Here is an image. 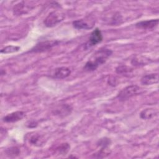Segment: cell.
Returning a JSON list of instances; mask_svg holds the SVG:
<instances>
[{
    "mask_svg": "<svg viewBox=\"0 0 159 159\" xmlns=\"http://www.w3.org/2000/svg\"><path fill=\"white\" fill-rule=\"evenodd\" d=\"M71 111V108L68 105H63L62 106L60 109H56L55 113L57 114H58L59 116H66L70 114Z\"/></svg>",
    "mask_w": 159,
    "mask_h": 159,
    "instance_id": "5bb4252c",
    "label": "cell"
},
{
    "mask_svg": "<svg viewBox=\"0 0 159 159\" xmlns=\"http://www.w3.org/2000/svg\"><path fill=\"white\" fill-rule=\"evenodd\" d=\"M65 17V14L59 10L51 12L44 20V24L47 27H52L63 20Z\"/></svg>",
    "mask_w": 159,
    "mask_h": 159,
    "instance_id": "3957f363",
    "label": "cell"
},
{
    "mask_svg": "<svg viewBox=\"0 0 159 159\" xmlns=\"http://www.w3.org/2000/svg\"><path fill=\"white\" fill-rule=\"evenodd\" d=\"M59 42L58 40H46L39 42L30 50V52H42L51 49L54 46L58 45Z\"/></svg>",
    "mask_w": 159,
    "mask_h": 159,
    "instance_id": "5b68a950",
    "label": "cell"
},
{
    "mask_svg": "<svg viewBox=\"0 0 159 159\" xmlns=\"http://www.w3.org/2000/svg\"><path fill=\"white\" fill-rule=\"evenodd\" d=\"M132 69L125 65L119 66L116 68V73L118 74H127L128 73H130L132 71Z\"/></svg>",
    "mask_w": 159,
    "mask_h": 159,
    "instance_id": "d6986e66",
    "label": "cell"
},
{
    "mask_svg": "<svg viewBox=\"0 0 159 159\" xmlns=\"http://www.w3.org/2000/svg\"><path fill=\"white\" fill-rule=\"evenodd\" d=\"M157 113H158L157 110L155 109L147 108V109L143 110L140 112V118L142 119L148 120V119H150L152 117L157 116Z\"/></svg>",
    "mask_w": 159,
    "mask_h": 159,
    "instance_id": "7c38bea8",
    "label": "cell"
},
{
    "mask_svg": "<svg viewBox=\"0 0 159 159\" xmlns=\"http://www.w3.org/2000/svg\"><path fill=\"white\" fill-rule=\"evenodd\" d=\"M70 147L68 143H62L57 148V152L59 155H65L69 150Z\"/></svg>",
    "mask_w": 159,
    "mask_h": 159,
    "instance_id": "ac0fdd59",
    "label": "cell"
},
{
    "mask_svg": "<svg viewBox=\"0 0 159 159\" xmlns=\"http://www.w3.org/2000/svg\"><path fill=\"white\" fill-rule=\"evenodd\" d=\"M70 74L71 70L70 68L65 66H62L55 70L53 76L55 78L58 79H64L70 76Z\"/></svg>",
    "mask_w": 159,
    "mask_h": 159,
    "instance_id": "8fae6325",
    "label": "cell"
},
{
    "mask_svg": "<svg viewBox=\"0 0 159 159\" xmlns=\"http://www.w3.org/2000/svg\"><path fill=\"white\" fill-rule=\"evenodd\" d=\"M147 60H145V58L142 57H137L134 58L131 63L132 64H133L135 66H139V65H144L145 64H147L148 63Z\"/></svg>",
    "mask_w": 159,
    "mask_h": 159,
    "instance_id": "e0dca14e",
    "label": "cell"
},
{
    "mask_svg": "<svg viewBox=\"0 0 159 159\" xmlns=\"http://www.w3.org/2000/svg\"><path fill=\"white\" fill-rule=\"evenodd\" d=\"M110 143H111V140L109 139L104 138L99 140L98 145L101 146L102 147H107L108 145H110Z\"/></svg>",
    "mask_w": 159,
    "mask_h": 159,
    "instance_id": "44dd1931",
    "label": "cell"
},
{
    "mask_svg": "<svg viewBox=\"0 0 159 159\" xmlns=\"http://www.w3.org/2000/svg\"><path fill=\"white\" fill-rule=\"evenodd\" d=\"M158 19L142 20L137 22L135 24V27L142 29H151L155 27L158 25Z\"/></svg>",
    "mask_w": 159,
    "mask_h": 159,
    "instance_id": "ba28073f",
    "label": "cell"
},
{
    "mask_svg": "<svg viewBox=\"0 0 159 159\" xmlns=\"http://www.w3.org/2000/svg\"><path fill=\"white\" fill-rule=\"evenodd\" d=\"M30 9V6L29 5H25L24 2L22 1L14 6L13 12L16 16H21L24 14H26Z\"/></svg>",
    "mask_w": 159,
    "mask_h": 159,
    "instance_id": "30bf717a",
    "label": "cell"
},
{
    "mask_svg": "<svg viewBox=\"0 0 159 159\" xmlns=\"http://www.w3.org/2000/svg\"><path fill=\"white\" fill-rule=\"evenodd\" d=\"M25 116V114L23 111H15L13 112H11L10 114H8L6 116H4L2 118V120L5 122L8 123H12V122H16L19 120H22Z\"/></svg>",
    "mask_w": 159,
    "mask_h": 159,
    "instance_id": "52a82bcc",
    "label": "cell"
},
{
    "mask_svg": "<svg viewBox=\"0 0 159 159\" xmlns=\"http://www.w3.org/2000/svg\"><path fill=\"white\" fill-rule=\"evenodd\" d=\"M20 49V47L18 46H14V45H8L3 48L1 50V53H14L19 51Z\"/></svg>",
    "mask_w": 159,
    "mask_h": 159,
    "instance_id": "9a60e30c",
    "label": "cell"
},
{
    "mask_svg": "<svg viewBox=\"0 0 159 159\" xmlns=\"http://www.w3.org/2000/svg\"><path fill=\"white\" fill-rule=\"evenodd\" d=\"M159 81L158 74L151 73L143 76L141 78V83L143 85H151L158 83Z\"/></svg>",
    "mask_w": 159,
    "mask_h": 159,
    "instance_id": "9c48e42d",
    "label": "cell"
},
{
    "mask_svg": "<svg viewBox=\"0 0 159 159\" xmlns=\"http://www.w3.org/2000/svg\"><path fill=\"white\" fill-rule=\"evenodd\" d=\"M112 51L107 48H102L97 52L93 55L85 64L84 70L88 71H93L96 70L99 66L104 63L107 59L112 55Z\"/></svg>",
    "mask_w": 159,
    "mask_h": 159,
    "instance_id": "6da1fadb",
    "label": "cell"
},
{
    "mask_svg": "<svg viewBox=\"0 0 159 159\" xmlns=\"http://www.w3.org/2000/svg\"><path fill=\"white\" fill-rule=\"evenodd\" d=\"M6 152V154L10 157H12V156L16 157L19 154V150L18 148L14 147H11L9 149H7Z\"/></svg>",
    "mask_w": 159,
    "mask_h": 159,
    "instance_id": "ffe728a7",
    "label": "cell"
},
{
    "mask_svg": "<svg viewBox=\"0 0 159 159\" xmlns=\"http://www.w3.org/2000/svg\"><path fill=\"white\" fill-rule=\"evenodd\" d=\"M142 89L137 85H130L122 89L118 94L117 98L120 101H125L129 98L142 93Z\"/></svg>",
    "mask_w": 159,
    "mask_h": 159,
    "instance_id": "7a4b0ae2",
    "label": "cell"
},
{
    "mask_svg": "<svg viewBox=\"0 0 159 159\" xmlns=\"http://www.w3.org/2000/svg\"><path fill=\"white\" fill-rule=\"evenodd\" d=\"M95 24V20L91 17H87L83 19H78L73 22V27L76 29H92Z\"/></svg>",
    "mask_w": 159,
    "mask_h": 159,
    "instance_id": "277c9868",
    "label": "cell"
},
{
    "mask_svg": "<svg viewBox=\"0 0 159 159\" xmlns=\"http://www.w3.org/2000/svg\"><path fill=\"white\" fill-rule=\"evenodd\" d=\"M103 39V37L101 31L98 29L96 28L91 34L89 38V40L84 45L86 48H89L92 46L96 45V44L100 43Z\"/></svg>",
    "mask_w": 159,
    "mask_h": 159,
    "instance_id": "8992f818",
    "label": "cell"
},
{
    "mask_svg": "<svg viewBox=\"0 0 159 159\" xmlns=\"http://www.w3.org/2000/svg\"><path fill=\"white\" fill-rule=\"evenodd\" d=\"M29 140L31 145H34L35 146H41L45 142L43 137L36 133L31 135L29 139Z\"/></svg>",
    "mask_w": 159,
    "mask_h": 159,
    "instance_id": "4fadbf2b",
    "label": "cell"
},
{
    "mask_svg": "<svg viewBox=\"0 0 159 159\" xmlns=\"http://www.w3.org/2000/svg\"><path fill=\"white\" fill-rule=\"evenodd\" d=\"M110 153H111V152L109 151V150L108 149L107 147H102L99 152H98L96 153H95V155H94V157L104 158V157H106L107 155H110Z\"/></svg>",
    "mask_w": 159,
    "mask_h": 159,
    "instance_id": "2e32d148",
    "label": "cell"
}]
</instances>
